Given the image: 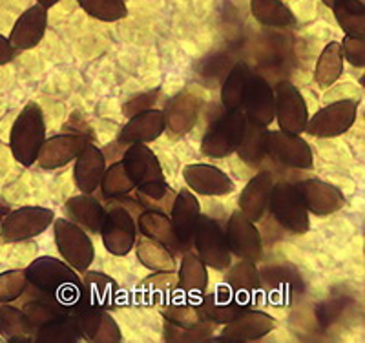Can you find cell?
Segmentation results:
<instances>
[{"instance_id": "1", "label": "cell", "mask_w": 365, "mask_h": 343, "mask_svg": "<svg viewBox=\"0 0 365 343\" xmlns=\"http://www.w3.org/2000/svg\"><path fill=\"white\" fill-rule=\"evenodd\" d=\"M28 285L38 292L46 294L48 298L55 300L58 305L66 307L73 312L81 298L83 280L79 272L71 269L66 261L57 257L42 256L28 265L24 269Z\"/></svg>"}, {"instance_id": "2", "label": "cell", "mask_w": 365, "mask_h": 343, "mask_svg": "<svg viewBox=\"0 0 365 343\" xmlns=\"http://www.w3.org/2000/svg\"><path fill=\"white\" fill-rule=\"evenodd\" d=\"M46 141V121L42 108L29 101L19 113L9 133V148L15 161L22 166H31L37 163L38 150Z\"/></svg>"}, {"instance_id": "3", "label": "cell", "mask_w": 365, "mask_h": 343, "mask_svg": "<svg viewBox=\"0 0 365 343\" xmlns=\"http://www.w3.org/2000/svg\"><path fill=\"white\" fill-rule=\"evenodd\" d=\"M247 121L243 110H227L203 135L201 152L212 159H225L232 155L243 141L247 132Z\"/></svg>"}, {"instance_id": "4", "label": "cell", "mask_w": 365, "mask_h": 343, "mask_svg": "<svg viewBox=\"0 0 365 343\" xmlns=\"http://www.w3.org/2000/svg\"><path fill=\"white\" fill-rule=\"evenodd\" d=\"M270 214L285 230L292 234H307L311 228L309 212L296 190L294 183L274 181L269 199Z\"/></svg>"}, {"instance_id": "5", "label": "cell", "mask_w": 365, "mask_h": 343, "mask_svg": "<svg viewBox=\"0 0 365 343\" xmlns=\"http://www.w3.org/2000/svg\"><path fill=\"white\" fill-rule=\"evenodd\" d=\"M192 247L195 248L197 257L207 265L208 269L225 272L232 263V254L228 250L225 230L216 220H212L210 215H200L197 225H195Z\"/></svg>"}, {"instance_id": "6", "label": "cell", "mask_w": 365, "mask_h": 343, "mask_svg": "<svg viewBox=\"0 0 365 343\" xmlns=\"http://www.w3.org/2000/svg\"><path fill=\"white\" fill-rule=\"evenodd\" d=\"M51 225H53L55 245H57L58 254L71 269H75L77 272H86L96 257L93 243H91L88 232L68 221L66 217L53 220Z\"/></svg>"}, {"instance_id": "7", "label": "cell", "mask_w": 365, "mask_h": 343, "mask_svg": "<svg viewBox=\"0 0 365 343\" xmlns=\"http://www.w3.org/2000/svg\"><path fill=\"white\" fill-rule=\"evenodd\" d=\"M53 220L55 212L44 207H21L17 210H9L0 223V240L4 243L31 240L48 230Z\"/></svg>"}, {"instance_id": "8", "label": "cell", "mask_w": 365, "mask_h": 343, "mask_svg": "<svg viewBox=\"0 0 365 343\" xmlns=\"http://www.w3.org/2000/svg\"><path fill=\"white\" fill-rule=\"evenodd\" d=\"M225 230L230 254L240 260H249L257 263L263 257V241L262 234L256 228V223L250 221L241 210L230 214Z\"/></svg>"}, {"instance_id": "9", "label": "cell", "mask_w": 365, "mask_h": 343, "mask_svg": "<svg viewBox=\"0 0 365 343\" xmlns=\"http://www.w3.org/2000/svg\"><path fill=\"white\" fill-rule=\"evenodd\" d=\"M358 116V103L353 99H341L324 106L314 116L309 117L303 132L312 137H338L347 132Z\"/></svg>"}, {"instance_id": "10", "label": "cell", "mask_w": 365, "mask_h": 343, "mask_svg": "<svg viewBox=\"0 0 365 343\" xmlns=\"http://www.w3.org/2000/svg\"><path fill=\"white\" fill-rule=\"evenodd\" d=\"M276 97V117L282 132L302 135L309 121V106L302 91L289 81H282L274 88Z\"/></svg>"}, {"instance_id": "11", "label": "cell", "mask_w": 365, "mask_h": 343, "mask_svg": "<svg viewBox=\"0 0 365 343\" xmlns=\"http://www.w3.org/2000/svg\"><path fill=\"white\" fill-rule=\"evenodd\" d=\"M221 334L217 338H212V342H232V343H249L257 342V339L265 338L267 334L278 327L276 318L263 310L247 309L236 318L230 319L228 323L221 325Z\"/></svg>"}, {"instance_id": "12", "label": "cell", "mask_w": 365, "mask_h": 343, "mask_svg": "<svg viewBox=\"0 0 365 343\" xmlns=\"http://www.w3.org/2000/svg\"><path fill=\"white\" fill-rule=\"evenodd\" d=\"M267 155L294 170H309L314 163L309 143L298 133H287L282 130L267 132Z\"/></svg>"}, {"instance_id": "13", "label": "cell", "mask_w": 365, "mask_h": 343, "mask_svg": "<svg viewBox=\"0 0 365 343\" xmlns=\"http://www.w3.org/2000/svg\"><path fill=\"white\" fill-rule=\"evenodd\" d=\"M104 248L112 256H126L132 252L137 237V225L130 210L115 207L106 210L104 221L99 230Z\"/></svg>"}, {"instance_id": "14", "label": "cell", "mask_w": 365, "mask_h": 343, "mask_svg": "<svg viewBox=\"0 0 365 343\" xmlns=\"http://www.w3.org/2000/svg\"><path fill=\"white\" fill-rule=\"evenodd\" d=\"M296 190L302 198L303 205L309 214H314L318 217L336 214L345 205V195L338 186L331 185L322 179H303L294 183Z\"/></svg>"}, {"instance_id": "15", "label": "cell", "mask_w": 365, "mask_h": 343, "mask_svg": "<svg viewBox=\"0 0 365 343\" xmlns=\"http://www.w3.org/2000/svg\"><path fill=\"white\" fill-rule=\"evenodd\" d=\"M77 329L88 342L96 343H119L123 339L120 327L110 310L96 307H77L73 310Z\"/></svg>"}, {"instance_id": "16", "label": "cell", "mask_w": 365, "mask_h": 343, "mask_svg": "<svg viewBox=\"0 0 365 343\" xmlns=\"http://www.w3.org/2000/svg\"><path fill=\"white\" fill-rule=\"evenodd\" d=\"M123 305V292L119 283L110 277L108 274L99 272H84L83 289L77 307H96V309L113 310ZM75 307V309H77ZM73 309V310H75Z\"/></svg>"}, {"instance_id": "17", "label": "cell", "mask_w": 365, "mask_h": 343, "mask_svg": "<svg viewBox=\"0 0 365 343\" xmlns=\"http://www.w3.org/2000/svg\"><path fill=\"white\" fill-rule=\"evenodd\" d=\"M250 307H252L250 300L232 292L227 285H220L216 290L205 292L200 298L203 318L214 325H225Z\"/></svg>"}, {"instance_id": "18", "label": "cell", "mask_w": 365, "mask_h": 343, "mask_svg": "<svg viewBox=\"0 0 365 343\" xmlns=\"http://www.w3.org/2000/svg\"><path fill=\"white\" fill-rule=\"evenodd\" d=\"M91 143V137L84 133H61L46 139L38 150L37 163L44 170H55L73 161Z\"/></svg>"}, {"instance_id": "19", "label": "cell", "mask_w": 365, "mask_h": 343, "mask_svg": "<svg viewBox=\"0 0 365 343\" xmlns=\"http://www.w3.org/2000/svg\"><path fill=\"white\" fill-rule=\"evenodd\" d=\"M201 106H203V97L192 90H182L175 93L165 110V124L174 135H185L190 132L197 123Z\"/></svg>"}, {"instance_id": "20", "label": "cell", "mask_w": 365, "mask_h": 343, "mask_svg": "<svg viewBox=\"0 0 365 343\" xmlns=\"http://www.w3.org/2000/svg\"><path fill=\"white\" fill-rule=\"evenodd\" d=\"M201 215V205L190 188H182L175 194L174 203L170 208V221L174 227L175 236H178L179 245L182 252H187L192 248V240L197 220Z\"/></svg>"}, {"instance_id": "21", "label": "cell", "mask_w": 365, "mask_h": 343, "mask_svg": "<svg viewBox=\"0 0 365 343\" xmlns=\"http://www.w3.org/2000/svg\"><path fill=\"white\" fill-rule=\"evenodd\" d=\"M182 179L194 194L200 195H228L232 194L236 185L221 168L205 163L187 165L182 168Z\"/></svg>"}, {"instance_id": "22", "label": "cell", "mask_w": 365, "mask_h": 343, "mask_svg": "<svg viewBox=\"0 0 365 343\" xmlns=\"http://www.w3.org/2000/svg\"><path fill=\"white\" fill-rule=\"evenodd\" d=\"M247 121L257 126H270L276 117V97L274 88L263 79L262 75H252L245 101L241 106Z\"/></svg>"}, {"instance_id": "23", "label": "cell", "mask_w": 365, "mask_h": 343, "mask_svg": "<svg viewBox=\"0 0 365 343\" xmlns=\"http://www.w3.org/2000/svg\"><path fill=\"white\" fill-rule=\"evenodd\" d=\"M46 28H48V9L41 4L31 6L15 22L8 41L15 51L31 50L37 44H41Z\"/></svg>"}, {"instance_id": "24", "label": "cell", "mask_w": 365, "mask_h": 343, "mask_svg": "<svg viewBox=\"0 0 365 343\" xmlns=\"http://www.w3.org/2000/svg\"><path fill=\"white\" fill-rule=\"evenodd\" d=\"M123 166L132 178L133 185L141 186L150 181L165 179L161 163L146 143H132L123 153Z\"/></svg>"}, {"instance_id": "25", "label": "cell", "mask_w": 365, "mask_h": 343, "mask_svg": "<svg viewBox=\"0 0 365 343\" xmlns=\"http://www.w3.org/2000/svg\"><path fill=\"white\" fill-rule=\"evenodd\" d=\"M166 130L165 113L158 108H150L145 112L128 117V123L123 126L119 133V143L132 145V143H152L163 135Z\"/></svg>"}, {"instance_id": "26", "label": "cell", "mask_w": 365, "mask_h": 343, "mask_svg": "<svg viewBox=\"0 0 365 343\" xmlns=\"http://www.w3.org/2000/svg\"><path fill=\"white\" fill-rule=\"evenodd\" d=\"M73 161V175L77 188L83 194H93L99 188L101 179H103L104 170H106V158H104L103 150L90 143Z\"/></svg>"}, {"instance_id": "27", "label": "cell", "mask_w": 365, "mask_h": 343, "mask_svg": "<svg viewBox=\"0 0 365 343\" xmlns=\"http://www.w3.org/2000/svg\"><path fill=\"white\" fill-rule=\"evenodd\" d=\"M274 185V175L270 172H259L254 175L241 192L237 205L240 210L249 217L250 221H259L267 210H269L270 190Z\"/></svg>"}, {"instance_id": "28", "label": "cell", "mask_w": 365, "mask_h": 343, "mask_svg": "<svg viewBox=\"0 0 365 343\" xmlns=\"http://www.w3.org/2000/svg\"><path fill=\"white\" fill-rule=\"evenodd\" d=\"M135 225L137 230L141 232L143 236L161 243L163 247L168 248L175 257H181L182 254H185L182 252L181 245H179L178 236H175L170 215L168 214H163V212L158 210H143Z\"/></svg>"}, {"instance_id": "29", "label": "cell", "mask_w": 365, "mask_h": 343, "mask_svg": "<svg viewBox=\"0 0 365 343\" xmlns=\"http://www.w3.org/2000/svg\"><path fill=\"white\" fill-rule=\"evenodd\" d=\"M64 214H66L68 221L75 223L83 230L99 234L101 225H103L104 215H106V208L91 194L81 192V195L68 199L66 205H64Z\"/></svg>"}, {"instance_id": "30", "label": "cell", "mask_w": 365, "mask_h": 343, "mask_svg": "<svg viewBox=\"0 0 365 343\" xmlns=\"http://www.w3.org/2000/svg\"><path fill=\"white\" fill-rule=\"evenodd\" d=\"M208 287V267L197 257V254L187 250L181 256L178 272V290L182 296L200 300Z\"/></svg>"}, {"instance_id": "31", "label": "cell", "mask_w": 365, "mask_h": 343, "mask_svg": "<svg viewBox=\"0 0 365 343\" xmlns=\"http://www.w3.org/2000/svg\"><path fill=\"white\" fill-rule=\"evenodd\" d=\"M37 327L22 309L0 303V336L8 343H35Z\"/></svg>"}, {"instance_id": "32", "label": "cell", "mask_w": 365, "mask_h": 343, "mask_svg": "<svg viewBox=\"0 0 365 343\" xmlns=\"http://www.w3.org/2000/svg\"><path fill=\"white\" fill-rule=\"evenodd\" d=\"M159 312L166 323L181 327V329L194 327L205 319L200 309V300H192L188 296H182L181 292H178L174 298L159 305Z\"/></svg>"}, {"instance_id": "33", "label": "cell", "mask_w": 365, "mask_h": 343, "mask_svg": "<svg viewBox=\"0 0 365 343\" xmlns=\"http://www.w3.org/2000/svg\"><path fill=\"white\" fill-rule=\"evenodd\" d=\"M252 75L254 71L245 62H236L230 68L227 79L221 86V104L225 110H241Z\"/></svg>"}, {"instance_id": "34", "label": "cell", "mask_w": 365, "mask_h": 343, "mask_svg": "<svg viewBox=\"0 0 365 343\" xmlns=\"http://www.w3.org/2000/svg\"><path fill=\"white\" fill-rule=\"evenodd\" d=\"M225 272H227L225 274V283H227L228 289L252 302V294L257 292L262 287L259 270H257L256 263L249 260H240L236 265L230 263V267Z\"/></svg>"}, {"instance_id": "35", "label": "cell", "mask_w": 365, "mask_h": 343, "mask_svg": "<svg viewBox=\"0 0 365 343\" xmlns=\"http://www.w3.org/2000/svg\"><path fill=\"white\" fill-rule=\"evenodd\" d=\"M133 247H135L139 263L152 272H174L175 270V256L158 241L141 236L139 240L135 237Z\"/></svg>"}, {"instance_id": "36", "label": "cell", "mask_w": 365, "mask_h": 343, "mask_svg": "<svg viewBox=\"0 0 365 343\" xmlns=\"http://www.w3.org/2000/svg\"><path fill=\"white\" fill-rule=\"evenodd\" d=\"M329 8L332 9L338 26H340L345 35L365 39L364 0H331Z\"/></svg>"}, {"instance_id": "37", "label": "cell", "mask_w": 365, "mask_h": 343, "mask_svg": "<svg viewBox=\"0 0 365 343\" xmlns=\"http://www.w3.org/2000/svg\"><path fill=\"white\" fill-rule=\"evenodd\" d=\"M178 274L154 272L139 285L143 305H163L178 294Z\"/></svg>"}, {"instance_id": "38", "label": "cell", "mask_w": 365, "mask_h": 343, "mask_svg": "<svg viewBox=\"0 0 365 343\" xmlns=\"http://www.w3.org/2000/svg\"><path fill=\"white\" fill-rule=\"evenodd\" d=\"M135 201L145 210H158L163 214H170L172 203L175 199V192L172 190L166 179L150 181L141 186H135Z\"/></svg>"}, {"instance_id": "39", "label": "cell", "mask_w": 365, "mask_h": 343, "mask_svg": "<svg viewBox=\"0 0 365 343\" xmlns=\"http://www.w3.org/2000/svg\"><path fill=\"white\" fill-rule=\"evenodd\" d=\"M252 17L269 28H291L296 24L294 13L283 0H250Z\"/></svg>"}, {"instance_id": "40", "label": "cell", "mask_w": 365, "mask_h": 343, "mask_svg": "<svg viewBox=\"0 0 365 343\" xmlns=\"http://www.w3.org/2000/svg\"><path fill=\"white\" fill-rule=\"evenodd\" d=\"M344 73V53L340 42H329L314 68V81L319 88H331Z\"/></svg>"}, {"instance_id": "41", "label": "cell", "mask_w": 365, "mask_h": 343, "mask_svg": "<svg viewBox=\"0 0 365 343\" xmlns=\"http://www.w3.org/2000/svg\"><path fill=\"white\" fill-rule=\"evenodd\" d=\"M31 290H34V292L28 296V302L24 303L22 310H24L26 316L29 318V322L34 323L37 329L38 327L46 325V323L53 322V319L61 318V316H66L71 312L66 307L58 305L55 300L48 298L46 294L35 290L34 287H31Z\"/></svg>"}, {"instance_id": "42", "label": "cell", "mask_w": 365, "mask_h": 343, "mask_svg": "<svg viewBox=\"0 0 365 343\" xmlns=\"http://www.w3.org/2000/svg\"><path fill=\"white\" fill-rule=\"evenodd\" d=\"M83 339L73 312L38 327L35 343H77Z\"/></svg>"}, {"instance_id": "43", "label": "cell", "mask_w": 365, "mask_h": 343, "mask_svg": "<svg viewBox=\"0 0 365 343\" xmlns=\"http://www.w3.org/2000/svg\"><path fill=\"white\" fill-rule=\"evenodd\" d=\"M267 126H257V124H247V132L243 135V141L237 146V155L249 165H259L267 158Z\"/></svg>"}, {"instance_id": "44", "label": "cell", "mask_w": 365, "mask_h": 343, "mask_svg": "<svg viewBox=\"0 0 365 343\" xmlns=\"http://www.w3.org/2000/svg\"><path fill=\"white\" fill-rule=\"evenodd\" d=\"M99 188L104 198L115 199L120 195H128L135 188V185H133L132 178L128 175L123 163H113L104 170Z\"/></svg>"}, {"instance_id": "45", "label": "cell", "mask_w": 365, "mask_h": 343, "mask_svg": "<svg viewBox=\"0 0 365 343\" xmlns=\"http://www.w3.org/2000/svg\"><path fill=\"white\" fill-rule=\"evenodd\" d=\"M77 4L101 22H117L128 15L126 0H77Z\"/></svg>"}, {"instance_id": "46", "label": "cell", "mask_w": 365, "mask_h": 343, "mask_svg": "<svg viewBox=\"0 0 365 343\" xmlns=\"http://www.w3.org/2000/svg\"><path fill=\"white\" fill-rule=\"evenodd\" d=\"M214 327L216 325L208 322V319H203L197 325L187 327V329L166 323L165 339L166 342H212V338H214Z\"/></svg>"}, {"instance_id": "47", "label": "cell", "mask_w": 365, "mask_h": 343, "mask_svg": "<svg viewBox=\"0 0 365 343\" xmlns=\"http://www.w3.org/2000/svg\"><path fill=\"white\" fill-rule=\"evenodd\" d=\"M28 289L24 269L6 270L0 274V303H11L24 296Z\"/></svg>"}, {"instance_id": "48", "label": "cell", "mask_w": 365, "mask_h": 343, "mask_svg": "<svg viewBox=\"0 0 365 343\" xmlns=\"http://www.w3.org/2000/svg\"><path fill=\"white\" fill-rule=\"evenodd\" d=\"M340 46L341 53H344V61H347L349 64H353L354 68L365 66V39L345 35L344 42Z\"/></svg>"}, {"instance_id": "49", "label": "cell", "mask_w": 365, "mask_h": 343, "mask_svg": "<svg viewBox=\"0 0 365 343\" xmlns=\"http://www.w3.org/2000/svg\"><path fill=\"white\" fill-rule=\"evenodd\" d=\"M158 96H159V90L146 91V93H141V96L133 97V99H130L128 103L123 106V113L128 117H132V116H135V113L145 112V110L154 108L155 101H158Z\"/></svg>"}, {"instance_id": "50", "label": "cell", "mask_w": 365, "mask_h": 343, "mask_svg": "<svg viewBox=\"0 0 365 343\" xmlns=\"http://www.w3.org/2000/svg\"><path fill=\"white\" fill-rule=\"evenodd\" d=\"M13 57H15V50H13V46L9 44V41L4 37V35H0V66L8 64Z\"/></svg>"}, {"instance_id": "51", "label": "cell", "mask_w": 365, "mask_h": 343, "mask_svg": "<svg viewBox=\"0 0 365 343\" xmlns=\"http://www.w3.org/2000/svg\"><path fill=\"white\" fill-rule=\"evenodd\" d=\"M9 210H11V208H9L8 203H4V201H2V199H0V223L4 221L6 215L9 214Z\"/></svg>"}, {"instance_id": "52", "label": "cell", "mask_w": 365, "mask_h": 343, "mask_svg": "<svg viewBox=\"0 0 365 343\" xmlns=\"http://www.w3.org/2000/svg\"><path fill=\"white\" fill-rule=\"evenodd\" d=\"M57 2H61V0H37V4H41V6H44L46 9H50V8H53L55 4H57Z\"/></svg>"}, {"instance_id": "53", "label": "cell", "mask_w": 365, "mask_h": 343, "mask_svg": "<svg viewBox=\"0 0 365 343\" xmlns=\"http://www.w3.org/2000/svg\"><path fill=\"white\" fill-rule=\"evenodd\" d=\"M324 4L325 6H331V0H324Z\"/></svg>"}, {"instance_id": "54", "label": "cell", "mask_w": 365, "mask_h": 343, "mask_svg": "<svg viewBox=\"0 0 365 343\" xmlns=\"http://www.w3.org/2000/svg\"><path fill=\"white\" fill-rule=\"evenodd\" d=\"M0 343H4V339H2V336H0Z\"/></svg>"}]
</instances>
